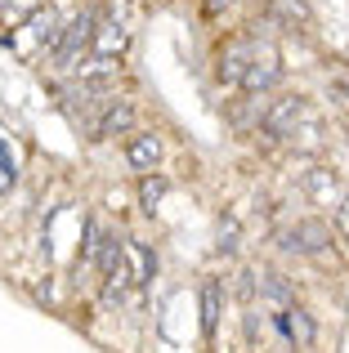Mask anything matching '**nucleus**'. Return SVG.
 I'll use <instances>...</instances> for the list:
<instances>
[{"instance_id":"nucleus-1","label":"nucleus","mask_w":349,"mask_h":353,"mask_svg":"<svg viewBox=\"0 0 349 353\" xmlns=\"http://www.w3.org/2000/svg\"><path fill=\"white\" fill-rule=\"evenodd\" d=\"M94 23H99L94 9H81V14L63 27L59 45H54V68L59 72H81V59L90 54V41H94Z\"/></svg>"},{"instance_id":"nucleus-2","label":"nucleus","mask_w":349,"mask_h":353,"mask_svg":"<svg viewBox=\"0 0 349 353\" xmlns=\"http://www.w3.org/2000/svg\"><path fill=\"white\" fill-rule=\"evenodd\" d=\"M309 117H314V112H309V99L305 94H282V99H273V103H264L260 130L269 139H291Z\"/></svg>"},{"instance_id":"nucleus-3","label":"nucleus","mask_w":349,"mask_h":353,"mask_svg":"<svg viewBox=\"0 0 349 353\" xmlns=\"http://www.w3.org/2000/svg\"><path fill=\"white\" fill-rule=\"evenodd\" d=\"M282 81V59L269 41H251V54H246V72H242V90L246 94H269Z\"/></svg>"},{"instance_id":"nucleus-4","label":"nucleus","mask_w":349,"mask_h":353,"mask_svg":"<svg viewBox=\"0 0 349 353\" xmlns=\"http://www.w3.org/2000/svg\"><path fill=\"white\" fill-rule=\"evenodd\" d=\"M278 246L287 255H323L332 246V228L323 219H296V224L278 228Z\"/></svg>"},{"instance_id":"nucleus-5","label":"nucleus","mask_w":349,"mask_h":353,"mask_svg":"<svg viewBox=\"0 0 349 353\" xmlns=\"http://www.w3.org/2000/svg\"><path fill=\"white\" fill-rule=\"evenodd\" d=\"M59 36H63L59 9H54V5H41L36 14H27V36H9V45H14V50H23V54H32V50H50L54 54Z\"/></svg>"},{"instance_id":"nucleus-6","label":"nucleus","mask_w":349,"mask_h":353,"mask_svg":"<svg viewBox=\"0 0 349 353\" xmlns=\"http://www.w3.org/2000/svg\"><path fill=\"white\" fill-rule=\"evenodd\" d=\"M300 188H305V197L314 201V206H323V210H336V206H341V197L349 192L332 165H309V170L300 174Z\"/></svg>"},{"instance_id":"nucleus-7","label":"nucleus","mask_w":349,"mask_h":353,"mask_svg":"<svg viewBox=\"0 0 349 353\" xmlns=\"http://www.w3.org/2000/svg\"><path fill=\"white\" fill-rule=\"evenodd\" d=\"M112 14L117 18H108V23H94V41H90L94 59H121V50H126V23H121L126 9L112 5Z\"/></svg>"},{"instance_id":"nucleus-8","label":"nucleus","mask_w":349,"mask_h":353,"mask_svg":"<svg viewBox=\"0 0 349 353\" xmlns=\"http://www.w3.org/2000/svg\"><path fill=\"white\" fill-rule=\"evenodd\" d=\"M126 161H130L139 174H152V170L161 165V139L152 134V130L130 134V143H126Z\"/></svg>"},{"instance_id":"nucleus-9","label":"nucleus","mask_w":349,"mask_h":353,"mask_svg":"<svg viewBox=\"0 0 349 353\" xmlns=\"http://www.w3.org/2000/svg\"><path fill=\"white\" fill-rule=\"evenodd\" d=\"M282 331H287V340H291L296 349H314V340H318L314 313L300 309V304H287V309H282Z\"/></svg>"},{"instance_id":"nucleus-10","label":"nucleus","mask_w":349,"mask_h":353,"mask_svg":"<svg viewBox=\"0 0 349 353\" xmlns=\"http://www.w3.org/2000/svg\"><path fill=\"white\" fill-rule=\"evenodd\" d=\"M130 130H134V103H126V99H112V103H108V112L94 121L90 139H112V134H130Z\"/></svg>"},{"instance_id":"nucleus-11","label":"nucleus","mask_w":349,"mask_h":353,"mask_svg":"<svg viewBox=\"0 0 349 353\" xmlns=\"http://www.w3.org/2000/svg\"><path fill=\"white\" fill-rule=\"evenodd\" d=\"M121 250H126V273H130V282L148 286L152 273H157V255H152L143 241H121Z\"/></svg>"},{"instance_id":"nucleus-12","label":"nucleus","mask_w":349,"mask_h":353,"mask_svg":"<svg viewBox=\"0 0 349 353\" xmlns=\"http://www.w3.org/2000/svg\"><path fill=\"white\" fill-rule=\"evenodd\" d=\"M246 54H251V41H228L219 50V81L224 85H242V72H246Z\"/></svg>"},{"instance_id":"nucleus-13","label":"nucleus","mask_w":349,"mask_h":353,"mask_svg":"<svg viewBox=\"0 0 349 353\" xmlns=\"http://www.w3.org/2000/svg\"><path fill=\"white\" fill-rule=\"evenodd\" d=\"M264 14H269L273 23H282V27H309L314 23L309 0H264Z\"/></svg>"},{"instance_id":"nucleus-14","label":"nucleus","mask_w":349,"mask_h":353,"mask_svg":"<svg viewBox=\"0 0 349 353\" xmlns=\"http://www.w3.org/2000/svg\"><path fill=\"white\" fill-rule=\"evenodd\" d=\"M219 313H224V282H219V277H206V286H201V331H206V336L219 331Z\"/></svg>"},{"instance_id":"nucleus-15","label":"nucleus","mask_w":349,"mask_h":353,"mask_svg":"<svg viewBox=\"0 0 349 353\" xmlns=\"http://www.w3.org/2000/svg\"><path fill=\"white\" fill-rule=\"evenodd\" d=\"M255 295L269 304H278V309H287L291 304V282L278 273V268H264V273H255Z\"/></svg>"},{"instance_id":"nucleus-16","label":"nucleus","mask_w":349,"mask_h":353,"mask_svg":"<svg viewBox=\"0 0 349 353\" xmlns=\"http://www.w3.org/2000/svg\"><path fill=\"white\" fill-rule=\"evenodd\" d=\"M108 237H112V233H108L99 219H90V224H86V241H81V264L94 268V264H99V255H103V241H108Z\"/></svg>"},{"instance_id":"nucleus-17","label":"nucleus","mask_w":349,"mask_h":353,"mask_svg":"<svg viewBox=\"0 0 349 353\" xmlns=\"http://www.w3.org/2000/svg\"><path fill=\"white\" fill-rule=\"evenodd\" d=\"M166 192H170V183L161 179L157 170H152V174H143V179H139V206H143V210L161 206V197H166Z\"/></svg>"},{"instance_id":"nucleus-18","label":"nucleus","mask_w":349,"mask_h":353,"mask_svg":"<svg viewBox=\"0 0 349 353\" xmlns=\"http://www.w3.org/2000/svg\"><path fill=\"white\" fill-rule=\"evenodd\" d=\"M36 9H41V0H0V23H23Z\"/></svg>"},{"instance_id":"nucleus-19","label":"nucleus","mask_w":349,"mask_h":353,"mask_svg":"<svg viewBox=\"0 0 349 353\" xmlns=\"http://www.w3.org/2000/svg\"><path fill=\"white\" fill-rule=\"evenodd\" d=\"M219 250H228V255L237 250V219H233V215L219 219Z\"/></svg>"},{"instance_id":"nucleus-20","label":"nucleus","mask_w":349,"mask_h":353,"mask_svg":"<svg viewBox=\"0 0 349 353\" xmlns=\"http://www.w3.org/2000/svg\"><path fill=\"white\" fill-rule=\"evenodd\" d=\"M237 295H242V300H255V268H242V273H237Z\"/></svg>"},{"instance_id":"nucleus-21","label":"nucleus","mask_w":349,"mask_h":353,"mask_svg":"<svg viewBox=\"0 0 349 353\" xmlns=\"http://www.w3.org/2000/svg\"><path fill=\"white\" fill-rule=\"evenodd\" d=\"M336 228H341V237H349V192L341 197V206H336Z\"/></svg>"},{"instance_id":"nucleus-22","label":"nucleus","mask_w":349,"mask_h":353,"mask_svg":"<svg viewBox=\"0 0 349 353\" xmlns=\"http://www.w3.org/2000/svg\"><path fill=\"white\" fill-rule=\"evenodd\" d=\"M14 188V170H5V165H0V192H9Z\"/></svg>"},{"instance_id":"nucleus-23","label":"nucleus","mask_w":349,"mask_h":353,"mask_svg":"<svg viewBox=\"0 0 349 353\" xmlns=\"http://www.w3.org/2000/svg\"><path fill=\"white\" fill-rule=\"evenodd\" d=\"M233 0H206V14H219V9H228Z\"/></svg>"},{"instance_id":"nucleus-24","label":"nucleus","mask_w":349,"mask_h":353,"mask_svg":"<svg viewBox=\"0 0 349 353\" xmlns=\"http://www.w3.org/2000/svg\"><path fill=\"white\" fill-rule=\"evenodd\" d=\"M341 94H345V103H349V77L341 81Z\"/></svg>"}]
</instances>
